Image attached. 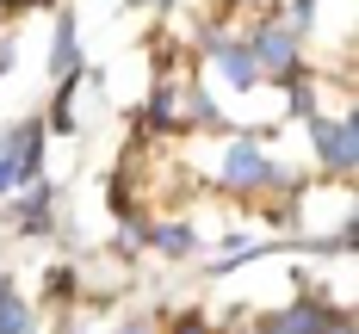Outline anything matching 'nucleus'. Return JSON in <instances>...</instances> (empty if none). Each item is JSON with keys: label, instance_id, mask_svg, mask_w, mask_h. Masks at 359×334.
Returning a JSON list of instances; mask_svg holds the SVG:
<instances>
[{"label": "nucleus", "instance_id": "1", "mask_svg": "<svg viewBox=\"0 0 359 334\" xmlns=\"http://www.w3.org/2000/svg\"><path fill=\"white\" fill-rule=\"evenodd\" d=\"M217 186L223 192H266V186H297V174H285L260 143H236L217 161Z\"/></svg>", "mask_w": 359, "mask_h": 334}, {"label": "nucleus", "instance_id": "2", "mask_svg": "<svg viewBox=\"0 0 359 334\" xmlns=\"http://www.w3.org/2000/svg\"><path fill=\"white\" fill-rule=\"evenodd\" d=\"M310 143H316V161H323V167L353 174V161H359V118L353 111H341V118L310 111Z\"/></svg>", "mask_w": 359, "mask_h": 334}, {"label": "nucleus", "instance_id": "3", "mask_svg": "<svg viewBox=\"0 0 359 334\" xmlns=\"http://www.w3.org/2000/svg\"><path fill=\"white\" fill-rule=\"evenodd\" d=\"M0 155H6L13 186H32L37 174H43V124H13V130H0Z\"/></svg>", "mask_w": 359, "mask_h": 334}, {"label": "nucleus", "instance_id": "4", "mask_svg": "<svg viewBox=\"0 0 359 334\" xmlns=\"http://www.w3.org/2000/svg\"><path fill=\"white\" fill-rule=\"evenodd\" d=\"M248 50H254V69L260 74H279V81H285V74L304 69V62H297V32H291V25H273V19L254 32Z\"/></svg>", "mask_w": 359, "mask_h": 334}, {"label": "nucleus", "instance_id": "5", "mask_svg": "<svg viewBox=\"0 0 359 334\" xmlns=\"http://www.w3.org/2000/svg\"><path fill=\"white\" fill-rule=\"evenodd\" d=\"M211 62L223 69V81H229V87H242V93L260 81V69H254V50H248V43H236V37H217V43H211Z\"/></svg>", "mask_w": 359, "mask_h": 334}, {"label": "nucleus", "instance_id": "6", "mask_svg": "<svg viewBox=\"0 0 359 334\" xmlns=\"http://www.w3.org/2000/svg\"><path fill=\"white\" fill-rule=\"evenodd\" d=\"M323 303H310V297H304V303H291V309H279V316H273V322H266V334H316L323 328Z\"/></svg>", "mask_w": 359, "mask_h": 334}, {"label": "nucleus", "instance_id": "7", "mask_svg": "<svg viewBox=\"0 0 359 334\" xmlns=\"http://www.w3.org/2000/svg\"><path fill=\"white\" fill-rule=\"evenodd\" d=\"M50 198H56V192H50L43 180H32L25 198L13 204V223H19V229H50Z\"/></svg>", "mask_w": 359, "mask_h": 334}, {"label": "nucleus", "instance_id": "8", "mask_svg": "<svg viewBox=\"0 0 359 334\" xmlns=\"http://www.w3.org/2000/svg\"><path fill=\"white\" fill-rule=\"evenodd\" d=\"M50 74L62 81V74H81V37H74V19L62 13L56 19V50H50Z\"/></svg>", "mask_w": 359, "mask_h": 334}, {"label": "nucleus", "instance_id": "9", "mask_svg": "<svg viewBox=\"0 0 359 334\" xmlns=\"http://www.w3.org/2000/svg\"><path fill=\"white\" fill-rule=\"evenodd\" d=\"M37 316L25 309V297L13 291V279H0V334H32Z\"/></svg>", "mask_w": 359, "mask_h": 334}, {"label": "nucleus", "instance_id": "10", "mask_svg": "<svg viewBox=\"0 0 359 334\" xmlns=\"http://www.w3.org/2000/svg\"><path fill=\"white\" fill-rule=\"evenodd\" d=\"M149 242H155V248H161V254H192V248H198V235H192V229H186V223H155V229H143Z\"/></svg>", "mask_w": 359, "mask_h": 334}, {"label": "nucleus", "instance_id": "11", "mask_svg": "<svg viewBox=\"0 0 359 334\" xmlns=\"http://www.w3.org/2000/svg\"><path fill=\"white\" fill-rule=\"evenodd\" d=\"M316 334H353V316H347V309H328Z\"/></svg>", "mask_w": 359, "mask_h": 334}, {"label": "nucleus", "instance_id": "12", "mask_svg": "<svg viewBox=\"0 0 359 334\" xmlns=\"http://www.w3.org/2000/svg\"><path fill=\"white\" fill-rule=\"evenodd\" d=\"M168 334H217L211 322H205V316H174V328Z\"/></svg>", "mask_w": 359, "mask_h": 334}, {"label": "nucleus", "instance_id": "13", "mask_svg": "<svg viewBox=\"0 0 359 334\" xmlns=\"http://www.w3.org/2000/svg\"><path fill=\"white\" fill-rule=\"evenodd\" d=\"M6 13H25V6H50V0H0Z\"/></svg>", "mask_w": 359, "mask_h": 334}, {"label": "nucleus", "instance_id": "14", "mask_svg": "<svg viewBox=\"0 0 359 334\" xmlns=\"http://www.w3.org/2000/svg\"><path fill=\"white\" fill-rule=\"evenodd\" d=\"M0 192H13V174H6V155H0Z\"/></svg>", "mask_w": 359, "mask_h": 334}, {"label": "nucleus", "instance_id": "15", "mask_svg": "<svg viewBox=\"0 0 359 334\" xmlns=\"http://www.w3.org/2000/svg\"><path fill=\"white\" fill-rule=\"evenodd\" d=\"M118 334H149V328H137V322H130V328H118Z\"/></svg>", "mask_w": 359, "mask_h": 334}]
</instances>
